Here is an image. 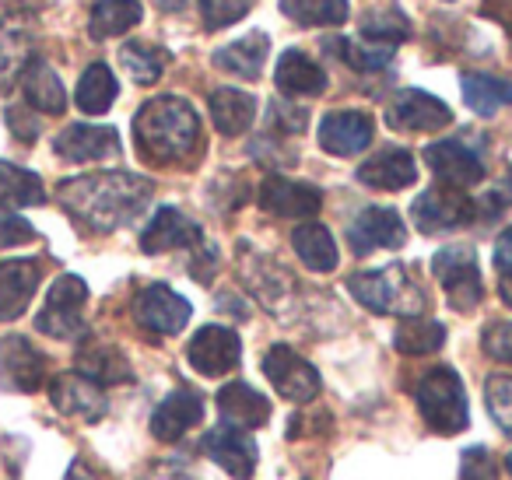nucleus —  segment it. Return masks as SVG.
<instances>
[{"instance_id": "obj_51", "label": "nucleus", "mask_w": 512, "mask_h": 480, "mask_svg": "<svg viewBox=\"0 0 512 480\" xmlns=\"http://www.w3.org/2000/svg\"><path fill=\"white\" fill-rule=\"evenodd\" d=\"M64 480H99V477H95V470L85 463V459H74L71 470H67V477H64Z\"/></svg>"}, {"instance_id": "obj_23", "label": "nucleus", "mask_w": 512, "mask_h": 480, "mask_svg": "<svg viewBox=\"0 0 512 480\" xmlns=\"http://www.w3.org/2000/svg\"><path fill=\"white\" fill-rule=\"evenodd\" d=\"M218 414H221V424H228V428L253 431L267 424L271 403L256 393L249 382H228L218 393Z\"/></svg>"}, {"instance_id": "obj_10", "label": "nucleus", "mask_w": 512, "mask_h": 480, "mask_svg": "<svg viewBox=\"0 0 512 480\" xmlns=\"http://www.w3.org/2000/svg\"><path fill=\"white\" fill-rule=\"evenodd\" d=\"M193 309L183 295L169 288V284H148L137 291L134 298V319L141 330L158 333V337H176L179 330H186Z\"/></svg>"}, {"instance_id": "obj_44", "label": "nucleus", "mask_w": 512, "mask_h": 480, "mask_svg": "<svg viewBox=\"0 0 512 480\" xmlns=\"http://www.w3.org/2000/svg\"><path fill=\"white\" fill-rule=\"evenodd\" d=\"M267 113H271V127L278 130V134H302V130H306V123H309L306 109L288 106V102H274Z\"/></svg>"}, {"instance_id": "obj_34", "label": "nucleus", "mask_w": 512, "mask_h": 480, "mask_svg": "<svg viewBox=\"0 0 512 480\" xmlns=\"http://www.w3.org/2000/svg\"><path fill=\"white\" fill-rule=\"evenodd\" d=\"M116 95H120V85H116V74L109 71L106 64H92L78 81V92H74V102H78L81 113L88 116H102L113 109Z\"/></svg>"}, {"instance_id": "obj_9", "label": "nucleus", "mask_w": 512, "mask_h": 480, "mask_svg": "<svg viewBox=\"0 0 512 480\" xmlns=\"http://www.w3.org/2000/svg\"><path fill=\"white\" fill-rule=\"evenodd\" d=\"M264 375L285 400L309 403L320 393V372L288 344H271L264 354Z\"/></svg>"}, {"instance_id": "obj_7", "label": "nucleus", "mask_w": 512, "mask_h": 480, "mask_svg": "<svg viewBox=\"0 0 512 480\" xmlns=\"http://www.w3.org/2000/svg\"><path fill=\"white\" fill-rule=\"evenodd\" d=\"M50 382L46 354L22 333L0 340V389L4 393H39Z\"/></svg>"}, {"instance_id": "obj_3", "label": "nucleus", "mask_w": 512, "mask_h": 480, "mask_svg": "<svg viewBox=\"0 0 512 480\" xmlns=\"http://www.w3.org/2000/svg\"><path fill=\"white\" fill-rule=\"evenodd\" d=\"M348 291L379 316H421L425 312V291L411 281L404 267H383V270H362L348 277Z\"/></svg>"}, {"instance_id": "obj_29", "label": "nucleus", "mask_w": 512, "mask_h": 480, "mask_svg": "<svg viewBox=\"0 0 512 480\" xmlns=\"http://www.w3.org/2000/svg\"><path fill=\"white\" fill-rule=\"evenodd\" d=\"M267 53H271V39H267L264 32H249V36L221 46V50L214 53V67L225 74H235V78L256 81L264 74Z\"/></svg>"}, {"instance_id": "obj_55", "label": "nucleus", "mask_w": 512, "mask_h": 480, "mask_svg": "<svg viewBox=\"0 0 512 480\" xmlns=\"http://www.w3.org/2000/svg\"><path fill=\"white\" fill-rule=\"evenodd\" d=\"M505 470L512 473V452H509V456H505Z\"/></svg>"}, {"instance_id": "obj_16", "label": "nucleus", "mask_w": 512, "mask_h": 480, "mask_svg": "<svg viewBox=\"0 0 512 480\" xmlns=\"http://www.w3.org/2000/svg\"><path fill=\"white\" fill-rule=\"evenodd\" d=\"M204 452L211 463H218L228 477L235 480H249L256 470V442L249 438V431L228 428V424H218L204 435Z\"/></svg>"}, {"instance_id": "obj_30", "label": "nucleus", "mask_w": 512, "mask_h": 480, "mask_svg": "<svg viewBox=\"0 0 512 480\" xmlns=\"http://www.w3.org/2000/svg\"><path fill=\"white\" fill-rule=\"evenodd\" d=\"M46 204V186L36 172L0 158V211H25Z\"/></svg>"}, {"instance_id": "obj_13", "label": "nucleus", "mask_w": 512, "mask_h": 480, "mask_svg": "<svg viewBox=\"0 0 512 480\" xmlns=\"http://www.w3.org/2000/svg\"><path fill=\"white\" fill-rule=\"evenodd\" d=\"M50 400L60 414L78 417L85 424H95L109 414V400L102 393V386H95L92 379L78 372H60L50 379Z\"/></svg>"}, {"instance_id": "obj_26", "label": "nucleus", "mask_w": 512, "mask_h": 480, "mask_svg": "<svg viewBox=\"0 0 512 480\" xmlns=\"http://www.w3.org/2000/svg\"><path fill=\"white\" fill-rule=\"evenodd\" d=\"M274 81H278L281 95H288V99H309V95L327 92V74H323V67L316 64L313 57H306L302 50L281 53Z\"/></svg>"}, {"instance_id": "obj_43", "label": "nucleus", "mask_w": 512, "mask_h": 480, "mask_svg": "<svg viewBox=\"0 0 512 480\" xmlns=\"http://www.w3.org/2000/svg\"><path fill=\"white\" fill-rule=\"evenodd\" d=\"M4 120H8L11 134L18 137L22 144H32L39 137V130H43V123H39V116L32 113L29 106H8V113H4Z\"/></svg>"}, {"instance_id": "obj_54", "label": "nucleus", "mask_w": 512, "mask_h": 480, "mask_svg": "<svg viewBox=\"0 0 512 480\" xmlns=\"http://www.w3.org/2000/svg\"><path fill=\"white\" fill-rule=\"evenodd\" d=\"M505 200H512V165H509V176H505Z\"/></svg>"}, {"instance_id": "obj_35", "label": "nucleus", "mask_w": 512, "mask_h": 480, "mask_svg": "<svg viewBox=\"0 0 512 480\" xmlns=\"http://www.w3.org/2000/svg\"><path fill=\"white\" fill-rule=\"evenodd\" d=\"M460 88H463V102L477 116H491L502 106H512V81L495 78V74H463Z\"/></svg>"}, {"instance_id": "obj_25", "label": "nucleus", "mask_w": 512, "mask_h": 480, "mask_svg": "<svg viewBox=\"0 0 512 480\" xmlns=\"http://www.w3.org/2000/svg\"><path fill=\"white\" fill-rule=\"evenodd\" d=\"M22 95H25V106L32 113H43V116H60L67 109V92L60 85L57 71L46 64L43 57H32L29 67L22 74Z\"/></svg>"}, {"instance_id": "obj_24", "label": "nucleus", "mask_w": 512, "mask_h": 480, "mask_svg": "<svg viewBox=\"0 0 512 480\" xmlns=\"http://www.w3.org/2000/svg\"><path fill=\"white\" fill-rule=\"evenodd\" d=\"M186 246H200V228L183 211H176V207H158L151 225L141 235V249L158 256V253H169V249H186Z\"/></svg>"}, {"instance_id": "obj_8", "label": "nucleus", "mask_w": 512, "mask_h": 480, "mask_svg": "<svg viewBox=\"0 0 512 480\" xmlns=\"http://www.w3.org/2000/svg\"><path fill=\"white\" fill-rule=\"evenodd\" d=\"M414 225L425 235L435 232H453L477 218V200H470L463 190H449V186H435V190L421 193L411 207Z\"/></svg>"}, {"instance_id": "obj_2", "label": "nucleus", "mask_w": 512, "mask_h": 480, "mask_svg": "<svg viewBox=\"0 0 512 480\" xmlns=\"http://www.w3.org/2000/svg\"><path fill=\"white\" fill-rule=\"evenodd\" d=\"M134 141L141 155L155 165L186 158L200 141V116L179 95H158L144 102L134 116Z\"/></svg>"}, {"instance_id": "obj_45", "label": "nucleus", "mask_w": 512, "mask_h": 480, "mask_svg": "<svg viewBox=\"0 0 512 480\" xmlns=\"http://www.w3.org/2000/svg\"><path fill=\"white\" fill-rule=\"evenodd\" d=\"M460 477L463 480H495V463H491V452L481 449V445H474V449L463 452Z\"/></svg>"}, {"instance_id": "obj_14", "label": "nucleus", "mask_w": 512, "mask_h": 480, "mask_svg": "<svg viewBox=\"0 0 512 480\" xmlns=\"http://www.w3.org/2000/svg\"><path fill=\"white\" fill-rule=\"evenodd\" d=\"M386 123L393 130H411V134H425V130H442L453 123V113L442 99L421 92V88H407L386 106Z\"/></svg>"}, {"instance_id": "obj_38", "label": "nucleus", "mask_w": 512, "mask_h": 480, "mask_svg": "<svg viewBox=\"0 0 512 480\" xmlns=\"http://www.w3.org/2000/svg\"><path fill=\"white\" fill-rule=\"evenodd\" d=\"M169 50H162V46H151V43H127L120 46V64L123 71L130 74V78L137 81V85H155L158 78L165 74V67H169Z\"/></svg>"}, {"instance_id": "obj_33", "label": "nucleus", "mask_w": 512, "mask_h": 480, "mask_svg": "<svg viewBox=\"0 0 512 480\" xmlns=\"http://www.w3.org/2000/svg\"><path fill=\"white\" fill-rule=\"evenodd\" d=\"M292 246H295V253H299V260L306 263L309 270H316V274L337 270V242H334V235L323 225H316V221L295 228Z\"/></svg>"}, {"instance_id": "obj_17", "label": "nucleus", "mask_w": 512, "mask_h": 480, "mask_svg": "<svg viewBox=\"0 0 512 480\" xmlns=\"http://www.w3.org/2000/svg\"><path fill=\"white\" fill-rule=\"evenodd\" d=\"M260 207L274 218H313L323 207V193L309 183H292L285 176H267L260 186Z\"/></svg>"}, {"instance_id": "obj_40", "label": "nucleus", "mask_w": 512, "mask_h": 480, "mask_svg": "<svg viewBox=\"0 0 512 480\" xmlns=\"http://www.w3.org/2000/svg\"><path fill=\"white\" fill-rule=\"evenodd\" d=\"M337 53H341V60L348 67H355V71L369 74V71H383L386 64L393 60V53H397V46H386V43H351V39H337Z\"/></svg>"}, {"instance_id": "obj_18", "label": "nucleus", "mask_w": 512, "mask_h": 480, "mask_svg": "<svg viewBox=\"0 0 512 480\" xmlns=\"http://www.w3.org/2000/svg\"><path fill=\"white\" fill-rule=\"evenodd\" d=\"M64 162H102V158L120 155V134L113 127H92V123H71L67 130H60L53 141Z\"/></svg>"}, {"instance_id": "obj_48", "label": "nucleus", "mask_w": 512, "mask_h": 480, "mask_svg": "<svg viewBox=\"0 0 512 480\" xmlns=\"http://www.w3.org/2000/svg\"><path fill=\"white\" fill-rule=\"evenodd\" d=\"M144 480H197V477L179 463H155L148 473H144Z\"/></svg>"}, {"instance_id": "obj_47", "label": "nucleus", "mask_w": 512, "mask_h": 480, "mask_svg": "<svg viewBox=\"0 0 512 480\" xmlns=\"http://www.w3.org/2000/svg\"><path fill=\"white\" fill-rule=\"evenodd\" d=\"M36 239V228L29 225L25 218L18 214H0V249H11V246H25V242Z\"/></svg>"}, {"instance_id": "obj_49", "label": "nucleus", "mask_w": 512, "mask_h": 480, "mask_svg": "<svg viewBox=\"0 0 512 480\" xmlns=\"http://www.w3.org/2000/svg\"><path fill=\"white\" fill-rule=\"evenodd\" d=\"M495 267L502 270V274H512V228H505V232L498 235V242H495Z\"/></svg>"}, {"instance_id": "obj_5", "label": "nucleus", "mask_w": 512, "mask_h": 480, "mask_svg": "<svg viewBox=\"0 0 512 480\" xmlns=\"http://www.w3.org/2000/svg\"><path fill=\"white\" fill-rule=\"evenodd\" d=\"M85 302L88 284L78 274H60L46 295V305L39 309L36 330L53 340H78L85 333Z\"/></svg>"}, {"instance_id": "obj_32", "label": "nucleus", "mask_w": 512, "mask_h": 480, "mask_svg": "<svg viewBox=\"0 0 512 480\" xmlns=\"http://www.w3.org/2000/svg\"><path fill=\"white\" fill-rule=\"evenodd\" d=\"M144 18V8L137 0H99L88 18V36L92 39H116L123 32L137 29Z\"/></svg>"}, {"instance_id": "obj_28", "label": "nucleus", "mask_w": 512, "mask_h": 480, "mask_svg": "<svg viewBox=\"0 0 512 480\" xmlns=\"http://www.w3.org/2000/svg\"><path fill=\"white\" fill-rule=\"evenodd\" d=\"M32 57H36V53H32L29 25L15 22V18L0 22V95L11 92V88L22 81V74Z\"/></svg>"}, {"instance_id": "obj_12", "label": "nucleus", "mask_w": 512, "mask_h": 480, "mask_svg": "<svg viewBox=\"0 0 512 480\" xmlns=\"http://www.w3.org/2000/svg\"><path fill=\"white\" fill-rule=\"evenodd\" d=\"M348 242L355 256H369L376 249H400L407 242V228L393 207H365L348 225Z\"/></svg>"}, {"instance_id": "obj_36", "label": "nucleus", "mask_w": 512, "mask_h": 480, "mask_svg": "<svg viewBox=\"0 0 512 480\" xmlns=\"http://www.w3.org/2000/svg\"><path fill=\"white\" fill-rule=\"evenodd\" d=\"M393 344H397L400 354H411V358H421V354H432L446 344V326L439 319H425V316H407L404 323L393 333Z\"/></svg>"}, {"instance_id": "obj_6", "label": "nucleus", "mask_w": 512, "mask_h": 480, "mask_svg": "<svg viewBox=\"0 0 512 480\" xmlns=\"http://www.w3.org/2000/svg\"><path fill=\"white\" fill-rule=\"evenodd\" d=\"M432 274L435 281L446 288V298L456 312H470L477 309L484 295V284H481V270H477V256L470 246H446L432 256Z\"/></svg>"}, {"instance_id": "obj_27", "label": "nucleus", "mask_w": 512, "mask_h": 480, "mask_svg": "<svg viewBox=\"0 0 512 480\" xmlns=\"http://www.w3.org/2000/svg\"><path fill=\"white\" fill-rule=\"evenodd\" d=\"M74 372L85 375V379H92L95 386H123V382L134 379L130 361L123 358L113 344H102V340H88V344H81L78 368H74Z\"/></svg>"}, {"instance_id": "obj_11", "label": "nucleus", "mask_w": 512, "mask_h": 480, "mask_svg": "<svg viewBox=\"0 0 512 480\" xmlns=\"http://www.w3.org/2000/svg\"><path fill=\"white\" fill-rule=\"evenodd\" d=\"M242 358V344L235 337V330L228 326H204V330L193 333V340L186 344V361L197 368L207 379H218V375L235 372Z\"/></svg>"}, {"instance_id": "obj_42", "label": "nucleus", "mask_w": 512, "mask_h": 480, "mask_svg": "<svg viewBox=\"0 0 512 480\" xmlns=\"http://www.w3.org/2000/svg\"><path fill=\"white\" fill-rule=\"evenodd\" d=\"M484 400H488V410L495 417V424L512 435V379L509 375H491L488 386H484Z\"/></svg>"}, {"instance_id": "obj_39", "label": "nucleus", "mask_w": 512, "mask_h": 480, "mask_svg": "<svg viewBox=\"0 0 512 480\" xmlns=\"http://www.w3.org/2000/svg\"><path fill=\"white\" fill-rule=\"evenodd\" d=\"M362 36L369 43H386V46H397L400 39L411 36V22L400 8H386V11H369L362 18Z\"/></svg>"}, {"instance_id": "obj_52", "label": "nucleus", "mask_w": 512, "mask_h": 480, "mask_svg": "<svg viewBox=\"0 0 512 480\" xmlns=\"http://www.w3.org/2000/svg\"><path fill=\"white\" fill-rule=\"evenodd\" d=\"M498 295H502V302L512 309V274H505V277H502V284H498Z\"/></svg>"}, {"instance_id": "obj_22", "label": "nucleus", "mask_w": 512, "mask_h": 480, "mask_svg": "<svg viewBox=\"0 0 512 480\" xmlns=\"http://www.w3.org/2000/svg\"><path fill=\"white\" fill-rule=\"evenodd\" d=\"M418 179V165L414 155L404 148H383L369 158V162L358 165V183L369 186V190H404Z\"/></svg>"}, {"instance_id": "obj_20", "label": "nucleus", "mask_w": 512, "mask_h": 480, "mask_svg": "<svg viewBox=\"0 0 512 480\" xmlns=\"http://www.w3.org/2000/svg\"><path fill=\"white\" fill-rule=\"evenodd\" d=\"M372 120L365 113H355V109H341V113H330L320 120V148L327 155L348 158L358 155L372 144Z\"/></svg>"}, {"instance_id": "obj_50", "label": "nucleus", "mask_w": 512, "mask_h": 480, "mask_svg": "<svg viewBox=\"0 0 512 480\" xmlns=\"http://www.w3.org/2000/svg\"><path fill=\"white\" fill-rule=\"evenodd\" d=\"M484 8H488L498 22H512V0H484Z\"/></svg>"}, {"instance_id": "obj_41", "label": "nucleus", "mask_w": 512, "mask_h": 480, "mask_svg": "<svg viewBox=\"0 0 512 480\" xmlns=\"http://www.w3.org/2000/svg\"><path fill=\"white\" fill-rule=\"evenodd\" d=\"M256 0H200V15H204L207 32H221L228 25H235L239 18L249 15Z\"/></svg>"}, {"instance_id": "obj_37", "label": "nucleus", "mask_w": 512, "mask_h": 480, "mask_svg": "<svg viewBox=\"0 0 512 480\" xmlns=\"http://www.w3.org/2000/svg\"><path fill=\"white\" fill-rule=\"evenodd\" d=\"M281 15L302 29L348 22V0H281Z\"/></svg>"}, {"instance_id": "obj_1", "label": "nucleus", "mask_w": 512, "mask_h": 480, "mask_svg": "<svg viewBox=\"0 0 512 480\" xmlns=\"http://www.w3.org/2000/svg\"><path fill=\"white\" fill-rule=\"evenodd\" d=\"M57 200L81 228L109 235L130 225L148 207L151 179L134 172H88L78 179H64L57 186Z\"/></svg>"}, {"instance_id": "obj_31", "label": "nucleus", "mask_w": 512, "mask_h": 480, "mask_svg": "<svg viewBox=\"0 0 512 480\" xmlns=\"http://www.w3.org/2000/svg\"><path fill=\"white\" fill-rule=\"evenodd\" d=\"M211 120L225 137H239L253 127L256 120V99L235 88H218L211 92Z\"/></svg>"}, {"instance_id": "obj_15", "label": "nucleus", "mask_w": 512, "mask_h": 480, "mask_svg": "<svg viewBox=\"0 0 512 480\" xmlns=\"http://www.w3.org/2000/svg\"><path fill=\"white\" fill-rule=\"evenodd\" d=\"M425 162H428V169L439 176V183L449 186V190H467V186H477L484 179L481 155H477V151H470L467 144H460V141L428 144Z\"/></svg>"}, {"instance_id": "obj_21", "label": "nucleus", "mask_w": 512, "mask_h": 480, "mask_svg": "<svg viewBox=\"0 0 512 480\" xmlns=\"http://www.w3.org/2000/svg\"><path fill=\"white\" fill-rule=\"evenodd\" d=\"M204 417V400L193 389H172L151 414V435L158 442H179Z\"/></svg>"}, {"instance_id": "obj_4", "label": "nucleus", "mask_w": 512, "mask_h": 480, "mask_svg": "<svg viewBox=\"0 0 512 480\" xmlns=\"http://www.w3.org/2000/svg\"><path fill=\"white\" fill-rule=\"evenodd\" d=\"M418 410L425 424L439 435H456L467 428V393L453 368H432L418 382Z\"/></svg>"}, {"instance_id": "obj_19", "label": "nucleus", "mask_w": 512, "mask_h": 480, "mask_svg": "<svg viewBox=\"0 0 512 480\" xmlns=\"http://www.w3.org/2000/svg\"><path fill=\"white\" fill-rule=\"evenodd\" d=\"M43 281V263L39 260H4L0 263V323L25 316L36 288Z\"/></svg>"}, {"instance_id": "obj_46", "label": "nucleus", "mask_w": 512, "mask_h": 480, "mask_svg": "<svg viewBox=\"0 0 512 480\" xmlns=\"http://www.w3.org/2000/svg\"><path fill=\"white\" fill-rule=\"evenodd\" d=\"M484 354L512 365V323H495L484 330Z\"/></svg>"}, {"instance_id": "obj_53", "label": "nucleus", "mask_w": 512, "mask_h": 480, "mask_svg": "<svg viewBox=\"0 0 512 480\" xmlns=\"http://www.w3.org/2000/svg\"><path fill=\"white\" fill-rule=\"evenodd\" d=\"M155 4H158L162 11H183L186 4H190V0H155Z\"/></svg>"}]
</instances>
